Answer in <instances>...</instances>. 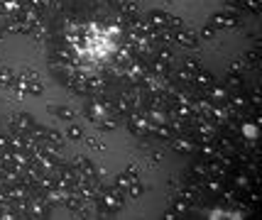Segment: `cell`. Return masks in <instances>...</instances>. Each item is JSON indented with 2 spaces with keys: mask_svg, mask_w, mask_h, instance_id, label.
I'll return each mask as SVG.
<instances>
[{
  "mask_svg": "<svg viewBox=\"0 0 262 220\" xmlns=\"http://www.w3.org/2000/svg\"><path fill=\"white\" fill-rule=\"evenodd\" d=\"M12 125H15L17 130H30V125H32V120H30V115H15V120H12Z\"/></svg>",
  "mask_w": 262,
  "mask_h": 220,
  "instance_id": "cell-1",
  "label": "cell"
},
{
  "mask_svg": "<svg viewBox=\"0 0 262 220\" xmlns=\"http://www.w3.org/2000/svg\"><path fill=\"white\" fill-rule=\"evenodd\" d=\"M0 86H12V73L0 71Z\"/></svg>",
  "mask_w": 262,
  "mask_h": 220,
  "instance_id": "cell-2",
  "label": "cell"
}]
</instances>
